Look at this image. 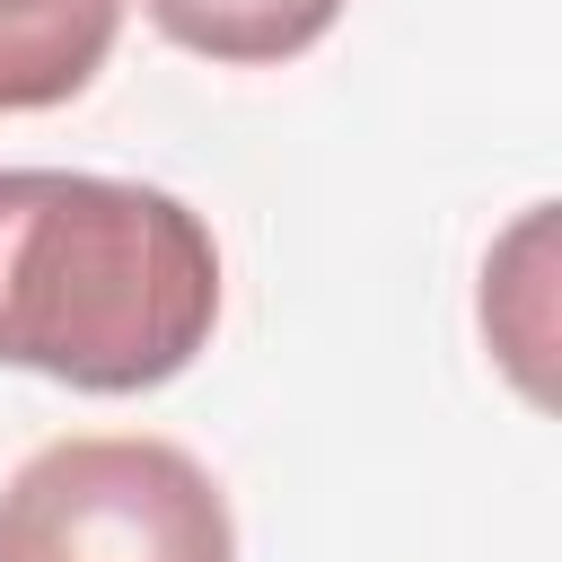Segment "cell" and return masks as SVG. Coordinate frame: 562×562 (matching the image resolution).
<instances>
[{"label": "cell", "instance_id": "277c9868", "mask_svg": "<svg viewBox=\"0 0 562 562\" xmlns=\"http://www.w3.org/2000/svg\"><path fill=\"white\" fill-rule=\"evenodd\" d=\"M140 18L202 61L263 70V61H299L307 44H325L342 0H140Z\"/></svg>", "mask_w": 562, "mask_h": 562}, {"label": "cell", "instance_id": "6da1fadb", "mask_svg": "<svg viewBox=\"0 0 562 562\" xmlns=\"http://www.w3.org/2000/svg\"><path fill=\"white\" fill-rule=\"evenodd\" d=\"M220 325V246L193 202L88 176L0 167V360L79 395H149Z\"/></svg>", "mask_w": 562, "mask_h": 562}, {"label": "cell", "instance_id": "7a4b0ae2", "mask_svg": "<svg viewBox=\"0 0 562 562\" xmlns=\"http://www.w3.org/2000/svg\"><path fill=\"white\" fill-rule=\"evenodd\" d=\"M0 562H237V518L176 439L88 430L0 483Z\"/></svg>", "mask_w": 562, "mask_h": 562}, {"label": "cell", "instance_id": "3957f363", "mask_svg": "<svg viewBox=\"0 0 562 562\" xmlns=\"http://www.w3.org/2000/svg\"><path fill=\"white\" fill-rule=\"evenodd\" d=\"M123 35V0H0V114L70 105Z\"/></svg>", "mask_w": 562, "mask_h": 562}]
</instances>
